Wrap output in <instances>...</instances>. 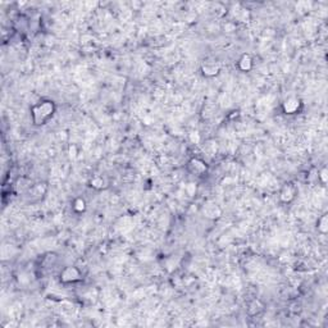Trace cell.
I'll return each mask as SVG.
<instances>
[{
	"label": "cell",
	"mask_w": 328,
	"mask_h": 328,
	"mask_svg": "<svg viewBox=\"0 0 328 328\" xmlns=\"http://www.w3.org/2000/svg\"><path fill=\"white\" fill-rule=\"evenodd\" d=\"M319 222H321V223H319L321 226H318V228H319L321 231H323V232H326V231H327V227H326V224H327V218H326V216L322 217V218L319 219Z\"/></svg>",
	"instance_id": "6da1fadb"
}]
</instances>
